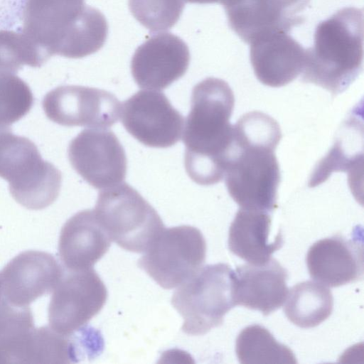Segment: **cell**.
<instances>
[{
  "label": "cell",
  "mask_w": 364,
  "mask_h": 364,
  "mask_svg": "<svg viewBox=\"0 0 364 364\" xmlns=\"http://www.w3.org/2000/svg\"><path fill=\"white\" fill-rule=\"evenodd\" d=\"M281 138L277 122L261 112L246 113L233 126L224 176L240 208L270 213L277 207L280 171L274 151Z\"/></svg>",
  "instance_id": "6da1fadb"
},
{
  "label": "cell",
  "mask_w": 364,
  "mask_h": 364,
  "mask_svg": "<svg viewBox=\"0 0 364 364\" xmlns=\"http://www.w3.org/2000/svg\"><path fill=\"white\" fill-rule=\"evenodd\" d=\"M16 32L44 63L54 55L80 58L95 53L108 33L105 16L84 0H24Z\"/></svg>",
  "instance_id": "7a4b0ae2"
},
{
  "label": "cell",
  "mask_w": 364,
  "mask_h": 364,
  "mask_svg": "<svg viewBox=\"0 0 364 364\" xmlns=\"http://www.w3.org/2000/svg\"><path fill=\"white\" fill-rule=\"evenodd\" d=\"M234 105L233 92L223 80L208 77L193 89L182 139L186 171L199 185H213L224 177L232 140L230 119Z\"/></svg>",
  "instance_id": "3957f363"
},
{
  "label": "cell",
  "mask_w": 364,
  "mask_h": 364,
  "mask_svg": "<svg viewBox=\"0 0 364 364\" xmlns=\"http://www.w3.org/2000/svg\"><path fill=\"white\" fill-rule=\"evenodd\" d=\"M363 9L346 7L320 22L312 47L306 49L301 80L335 96L344 92L363 70Z\"/></svg>",
  "instance_id": "277c9868"
},
{
  "label": "cell",
  "mask_w": 364,
  "mask_h": 364,
  "mask_svg": "<svg viewBox=\"0 0 364 364\" xmlns=\"http://www.w3.org/2000/svg\"><path fill=\"white\" fill-rule=\"evenodd\" d=\"M0 177L9 183L12 197L30 210H42L58 198L60 171L42 159L36 144L11 129L0 132Z\"/></svg>",
  "instance_id": "5b68a950"
},
{
  "label": "cell",
  "mask_w": 364,
  "mask_h": 364,
  "mask_svg": "<svg viewBox=\"0 0 364 364\" xmlns=\"http://www.w3.org/2000/svg\"><path fill=\"white\" fill-rule=\"evenodd\" d=\"M178 287L171 304L183 317L181 330L188 335H204L220 326L236 306L234 271L227 264L202 267Z\"/></svg>",
  "instance_id": "8992f818"
},
{
  "label": "cell",
  "mask_w": 364,
  "mask_h": 364,
  "mask_svg": "<svg viewBox=\"0 0 364 364\" xmlns=\"http://www.w3.org/2000/svg\"><path fill=\"white\" fill-rule=\"evenodd\" d=\"M93 211L111 240L132 252H144L165 228L156 210L125 182L102 190Z\"/></svg>",
  "instance_id": "52a82bcc"
},
{
  "label": "cell",
  "mask_w": 364,
  "mask_h": 364,
  "mask_svg": "<svg viewBox=\"0 0 364 364\" xmlns=\"http://www.w3.org/2000/svg\"><path fill=\"white\" fill-rule=\"evenodd\" d=\"M206 242L201 232L190 225L164 228L155 238L138 266L160 287H179L203 266Z\"/></svg>",
  "instance_id": "ba28073f"
},
{
  "label": "cell",
  "mask_w": 364,
  "mask_h": 364,
  "mask_svg": "<svg viewBox=\"0 0 364 364\" xmlns=\"http://www.w3.org/2000/svg\"><path fill=\"white\" fill-rule=\"evenodd\" d=\"M107 299V288L95 269L67 270L53 291L49 326L60 334H72L87 325Z\"/></svg>",
  "instance_id": "9c48e42d"
},
{
  "label": "cell",
  "mask_w": 364,
  "mask_h": 364,
  "mask_svg": "<svg viewBox=\"0 0 364 364\" xmlns=\"http://www.w3.org/2000/svg\"><path fill=\"white\" fill-rule=\"evenodd\" d=\"M42 105L50 120L66 127L107 129L118 121L122 110L112 93L80 85L59 86L45 95Z\"/></svg>",
  "instance_id": "30bf717a"
},
{
  "label": "cell",
  "mask_w": 364,
  "mask_h": 364,
  "mask_svg": "<svg viewBox=\"0 0 364 364\" xmlns=\"http://www.w3.org/2000/svg\"><path fill=\"white\" fill-rule=\"evenodd\" d=\"M68 155L75 171L97 189L123 182L127 161L124 149L110 130L87 129L70 142Z\"/></svg>",
  "instance_id": "8fae6325"
},
{
  "label": "cell",
  "mask_w": 364,
  "mask_h": 364,
  "mask_svg": "<svg viewBox=\"0 0 364 364\" xmlns=\"http://www.w3.org/2000/svg\"><path fill=\"white\" fill-rule=\"evenodd\" d=\"M122 123L145 146L167 148L181 139L184 118L168 99L157 90H140L124 102Z\"/></svg>",
  "instance_id": "7c38bea8"
},
{
  "label": "cell",
  "mask_w": 364,
  "mask_h": 364,
  "mask_svg": "<svg viewBox=\"0 0 364 364\" xmlns=\"http://www.w3.org/2000/svg\"><path fill=\"white\" fill-rule=\"evenodd\" d=\"M311 0H228L224 5L228 25L245 43L277 32L288 33L303 23L301 14Z\"/></svg>",
  "instance_id": "4fadbf2b"
},
{
  "label": "cell",
  "mask_w": 364,
  "mask_h": 364,
  "mask_svg": "<svg viewBox=\"0 0 364 364\" xmlns=\"http://www.w3.org/2000/svg\"><path fill=\"white\" fill-rule=\"evenodd\" d=\"M65 269L51 254L37 250L21 252L0 272L3 299L16 306H28L53 291Z\"/></svg>",
  "instance_id": "5bb4252c"
},
{
  "label": "cell",
  "mask_w": 364,
  "mask_h": 364,
  "mask_svg": "<svg viewBox=\"0 0 364 364\" xmlns=\"http://www.w3.org/2000/svg\"><path fill=\"white\" fill-rule=\"evenodd\" d=\"M189 62V49L181 38L171 33H159L135 50L131 72L139 87L159 91L181 78Z\"/></svg>",
  "instance_id": "9a60e30c"
},
{
  "label": "cell",
  "mask_w": 364,
  "mask_h": 364,
  "mask_svg": "<svg viewBox=\"0 0 364 364\" xmlns=\"http://www.w3.org/2000/svg\"><path fill=\"white\" fill-rule=\"evenodd\" d=\"M311 277L330 287L361 279L363 247L357 239L334 235L320 240L309 249L306 258Z\"/></svg>",
  "instance_id": "2e32d148"
},
{
  "label": "cell",
  "mask_w": 364,
  "mask_h": 364,
  "mask_svg": "<svg viewBox=\"0 0 364 364\" xmlns=\"http://www.w3.org/2000/svg\"><path fill=\"white\" fill-rule=\"evenodd\" d=\"M250 58L262 84L279 87L292 82L303 70L306 50L287 33L277 32L253 41Z\"/></svg>",
  "instance_id": "e0dca14e"
},
{
  "label": "cell",
  "mask_w": 364,
  "mask_h": 364,
  "mask_svg": "<svg viewBox=\"0 0 364 364\" xmlns=\"http://www.w3.org/2000/svg\"><path fill=\"white\" fill-rule=\"evenodd\" d=\"M287 272L274 259L262 265L237 267L234 271L236 305L257 310L267 316L281 307L289 289Z\"/></svg>",
  "instance_id": "ac0fdd59"
},
{
  "label": "cell",
  "mask_w": 364,
  "mask_h": 364,
  "mask_svg": "<svg viewBox=\"0 0 364 364\" xmlns=\"http://www.w3.org/2000/svg\"><path fill=\"white\" fill-rule=\"evenodd\" d=\"M111 242L93 210H81L70 218L61 229L59 257L66 270L90 269L107 253Z\"/></svg>",
  "instance_id": "d6986e66"
},
{
  "label": "cell",
  "mask_w": 364,
  "mask_h": 364,
  "mask_svg": "<svg viewBox=\"0 0 364 364\" xmlns=\"http://www.w3.org/2000/svg\"><path fill=\"white\" fill-rule=\"evenodd\" d=\"M42 326L36 328L29 306L0 304V363H40Z\"/></svg>",
  "instance_id": "ffe728a7"
},
{
  "label": "cell",
  "mask_w": 364,
  "mask_h": 364,
  "mask_svg": "<svg viewBox=\"0 0 364 364\" xmlns=\"http://www.w3.org/2000/svg\"><path fill=\"white\" fill-rule=\"evenodd\" d=\"M270 226L269 213L240 208L229 229V250L249 264H265L284 242L280 231L269 241Z\"/></svg>",
  "instance_id": "44dd1931"
},
{
  "label": "cell",
  "mask_w": 364,
  "mask_h": 364,
  "mask_svg": "<svg viewBox=\"0 0 364 364\" xmlns=\"http://www.w3.org/2000/svg\"><path fill=\"white\" fill-rule=\"evenodd\" d=\"M284 312L294 325L309 328L330 316L333 308L331 290L322 284L306 281L292 287L288 291Z\"/></svg>",
  "instance_id": "7402d4cb"
},
{
  "label": "cell",
  "mask_w": 364,
  "mask_h": 364,
  "mask_svg": "<svg viewBox=\"0 0 364 364\" xmlns=\"http://www.w3.org/2000/svg\"><path fill=\"white\" fill-rule=\"evenodd\" d=\"M235 352L242 364L297 363L293 351L258 324L248 326L240 331L236 339Z\"/></svg>",
  "instance_id": "603a6c76"
},
{
  "label": "cell",
  "mask_w": 364,
  "mask_h": 364,
  "mask_svg": "<svg viewBox=\"0 0 364 364\" xmlns=\"http://www.w3.org/2000/svg\"><path fill=\"white\" fill-rule=\"evenodd\" d=\"M34 98L27 83L16 73L0 70V130L26 115Z\"/></svg>",
  "instance_id": "cb8c5ba5"
},
{
  "label": "cell",
  "mask_w": 364,
  "mask_h": 364,
  "mask_svg": "<svg viewBox=\"0 0 364 364\" xmlns=\"http://www.w3.org/2000/svg\"><path fill=\"white\" fill-rule=\"evenodd\" d=\"M184 6V0H129V8L134 17L151 32L173 27Z\"/></svg>",
  "instance_id": "d4e9b609"
},
{
  "label": "cell",
  "mask_w": 364,
  "mask_h": 364,
  "mask_svg": "<svg viewBox=\"0 0 364 364\" xmlns=\"http://www.w3.org/2000/svg\"><path fill=\"white\" fill-rule=\"evenodd\" d=\"M24 65L36 68L43 64L21 33L0 30V70L16 74Z\"/></svg>",
  "instance_id": "484cf974"
},
{
  "label": "cell",
  "mask_w": 364,
  "mask_h": 364,
  "mask_svg": "<svg viewBox=\"0 0 364 364\" xmlns=\"http://www.w3.org/2000/svg\"><path fill=\"white\" fill-rule=\"evenodd\" d=\"M188 3L193 4H213L218 3L224 5L228 0H186Z\"/></svg>",
  "instance_id": "4316f807"
},
{
  "label": "cell",
  "mask_w": 364,
  "mask_h": 364,
  "mask_svg": "<svg viewBox=\"0 0 364 364\" xmlns=\"http://www.w3.org/2000/svg\"><path fill=\"white\" fill-rule=\"evenodd\" d=\"M3 296H2V291H1V281H0V304L2 301Z\"/></svg>",
  "instance_id": "83f0119b"
}]
</instances>
